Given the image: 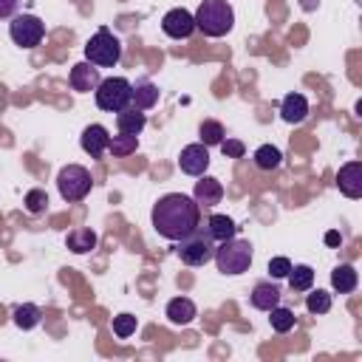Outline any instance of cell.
Instances as JSON below:
<instances>
[{
    "mask_svg": "<svg viewBox=\"0 0 362 362\" xmlns=\"http://www.w3.org/2000/svg\"><path fill=\"white\" fill-rule=\"evenodd\" d=\"M153 229L164 238V240H181L187 235H192L201 226V206L192 201V195L184 192H167L153 204L150 212Z\"/></svg>",
    "mask_w": 362,
    "mask_h": 362,
    "instance_id": "cell-1",
    "label": "cell"
},
{
    "mask_svg": "<svg viewBox=\"0 0 362 362\" xmlns=\"http://www.w3.org/2000/svg\"><path fill=\"white\" fill-rule=\"evenodd\" d=\"M192 17H195V28L212 40L226 37L235 28V11L226 0H201Z\"/></svg>",
    "mask_w": 362,
    "mask_h": 362,
    "instance_id": "cell-2",
    "label": "cell"
},
{
    "mask_svg": "<svg viewBox=\"0 0 362 362\" xmlns=\"http://www.w3.org/2000/svg\"><path fill=\"white\" fill-rule=\"evenodd\" d=\"M252 257H255V249H252V243L243 240V238H229V240H223V243H215V255H212L218 272H221V274H232V277L249 272Z\"/></svg>",
    "mask_w": 362,
    "mask_h": 362,
    "instance_id": "cell-3",
    "label": "cell"
},
{
    "mask_svg": "<svg viewBox=\"0 0 362 362\" xmlns=\"http://www.w3.org/2000/svg\"><path fill=\"white\" fill-rule=\"evenodd\" d=\"M85 59L96 68H113L122 59V40L110 28H99L85 42Z\"/></svg>",
    "mask_w": 362,
    "mask_h": 362,
    "instance_id": "cell-4",
    "label": "cell"
},
{
    "mask_svg": "<svg viewBox=\"0 0 362 362\" xmlns=\"http://www.w3.org/2000/svg\"><path fill=\"white\" fill-rule=\"evenodd\" d=\"M57 189H59V198L65 204H76V201H82V198L90 195L93 178L88 173V167H82V164H65L57 173Z\"/></svg>",
    "mask_w": 362,
    "mask_h": 362,
    "instance_id": "cell-5",
    "label": "cell"
},
{
    "mask_svg": "<svg viewBox=\"0 0 362 362\" xmlns=\"http://www.w3.org/2000/svg\"><path fill=\"white\" fill-rule=\"evenodd\" d=\"M130 88L133 82L124 79V76H107L96 85L93 90V99H96V107L105 110V113H119L122 107L130 105Z\"/></svg>",
    "mask_w": 362,
    "mask_h": 362,
    "instance_id": "cell-6",
    "label": "cell"
},
{
    "mask_svg": "<svg viewBox=\"0 0 362 362\" xmlns=\"http://www.w3.org/2000/svg\"><path fill=\"white\" fill-rule=\"evenodd\" d=\"M8 37L20 48H37L45 37V23L37 14H28V11L14 14L11 23H8Z\"/></svg>",
    "mask_w": 362,
    "mask_h": 362,
    "instance_id": "cell-7",
    "label": "cell"
},
{
    "mask_svg": "<svg viewBox=\"0 0 362 362\" xmlns=\"http://www.w3.org/2000/svg\"><path fill=\"white\" fill-rule=\"evenodd\" d=\"M175 252H178L181 263H187V266H204L215 255V240L198 226L192 235H187V238L178 240V249Z\"/></svg>",
    "mask_w": 362,
    "mask_h": 362,
    "instance_id": "cell-8",
    "label": "cell"
},
{
    "mask_svg": "<svg viewBox=\"0 0 362 362\" xmlns=\"http://www.w3.org/2000/svg\"><path fill=\"white\" fill-rule=\"evenodd\" d=\"M161 31H164L170 40H187V37H192V31H195V17H192V11H187V8H170V11L161 17Z\"/></svg>",
    "mask_w": 362,
    "mask_h": 362,
    "instance_id": "cell-9",
    "label": "cell"
},
{
    "mask_svg": "<svg viewBox=\"0 0 362 362\" xmlns=\"http://www.w3.org/2000/svg\"><path fill=\"white\" fill-rule=\"evenodd\" d=\"M178 167H181V173H187V175H195V178L204 175V173L209 170V147H204L201 141L181 147Z\"/></svg>",
    "mask_w": 362,
    "mask_h": 362,
    "instance_id": "cell-10",
    "label": "cell"
},
{
    "mask_svg": "<svg viewBox=\"0 0 362 362\" xmlns=\"http://www.w3.org/2000/svg\"><path fill=\"white\" fill-rule=\"evenodd\" d=\"M337 189L345 198H362V161H348L337 173Z\"/></svg>",
    "mask_w": 362,
    "mask_h": 362,
    "instance_id": "cell-11",
    "label": "cell"
},
{
    "mask_svg": "<svg viewBox=\"0 0 362 362\" xmlns=\"http://www.w3.org/2000/svg\"><path fill=\"white\" fill-rule=\"evenodd\" d=\"M107 141H110V133L105 124H88L79 136V147L90 156V158H102L105 150H107Z\"/></svg>",
    "mask_w": 362,
    "mask_h": 362,
    "instance_id": "cell-12",
    "label": "cell"
},
{
    "mask_svg": "<svg viewBox=\"0 0 362 362\" xmlns=\"http://www.w3.org/2000/svg\"><path fill=\"white\" fill-rule=\"evenodd\" d=\"M71 88L76 90V93H90V90H96V85L102 82V74H99V68L96 65H90L88 59L85 62H76L74 68H71Z\"/></svg>",
    "mask_w": 362,
    "mask_h": 362,
    "instance_id": "cell-13",
    "label": "cell"
},
{
    "mask_svg": "<svg viewBox=\"0 0 362 362\" xmlns=\"http://www.w3.org/2000/svg\"><path fill=\"white\" fill-rule=\"evenodd\" d=\"M221 198H223V184L218 178L206 175V173L198 175L195 189H192V201L198 206H215V204H221Z\"/></svg>",
    "mask_w": 362,
    "mask_h": 362,
    "instance_id": "cell-14",
    "label": "cell"
},
{
    "mask_svg": "<svg viewBox=\"0 0 362 362\" xmlns=\"http://www.w3.org/2000/svg\"><path fill=\"white\" fill-rule=\"evenodd\" d=\"M280 297H283V291H280V286L272 283V280H260V283H255L252 291H249V303H252V308H257V311L274 308V305L280 303Z\"/></svg>",
    "mask_w": 362,
    "mask_h": 362,
    "instance_id": "cell-15",
    "label": "cell"
},
{
    "mask_svg": "<svg viewBox=\"0 0 362 362\" xmlns=\"http://www.w3.org/2000/svg\"><path fill=\"white\" fill-rule=\"evenodd\" d=\"M308 116V99L303 93H286L280 102V119L286 124H300Z\"/></svg>",
    "mask_w": 362,
    "mask_h": 362,
    "instance_id": "cell-16",
    "label": "cell"
},
{
    "mask_svg": "<svg viewBox=\"0 0 362 362\" xmlns=\"http://www.w3.org/2000/svg\"><path fill=\"white\" fill-rule=\"evenodd\" d=\"M164 314H167V320H170L173 325H189V322L198 317V308H195V303H192L189 297H173V300L167 303Z\"/></svg>",
    "mask_w": 362,
    "mask_h": 362,
    "instance_id": "cell-17",
    "label": "cell"
},
{
    "mask_svg": "<svg viewBox=\"0 0 362 362\" xmlns=\"http://www.w3.org/2000/svg\"><path fill=\"white\" fill-rule=\"evenodd\" d=\"M144 124H147V116H144V110H139L136 105H127V107H122V110L116 113V127H119V133L139 136V133L144 130Z\"/></svg>",
    "mask_w": 362,
    "mask_h": 362,
    "instance_id": "cell-18",
    "label": "cell"
},
{
    "mask_svg": "<svg viewBox=\"0 0 362 362\" xmlns=\"http://www.w3.org/2000/svg\"><path fill=\"white\" fill-rule=\"evenodd\" d=\"M96 243H99V238H96V232H93L90 226H76V229H71L68 238H65V246H68L74 255H88V252L96 249Z\"/></svg>",
    "mask_w": 362,
    "mask_h": 362,
    "instance_id": "cell-19",
    "label": "cell"
},
{
    "mask_svg": "<svg viewBox=\"0 0 362 362\" xmlns=\"http://www.w3.org/2000/svg\"><path fill=\"white\" fill-rule=\"evenodd\" d=\"M158 102V88L153 79H136V85L130 88V105H136L139 110H150Z\"/></svg>",
    "mask_w": 362,
    "mask_h": 362,
    "instance_id": "cell-20",
    "label": "cell"
},
{
    "mask_svg": "<svg viewBox=\"0 0 362 362\" xmlns=\"http://www.w3.org/2000/svg\"><path fill=\"white\" fill-rule=\"evenodd\" d=\"M356 286H359V274H356V269L351 263L334 266V272H331V288L337 294H351Z\"/></svg>",
    "mask_w": 362,
    "mask_h": 362,
    "instance_id": "cell-21",
    "label": "cell"
},
{
    "mask_svg": "<svg viewBox=\"0 0 362 362\" xmlns=\"http://www.w3.org/2000/svg\"><path fill=\"white\" fill-rule=\"evenodd\" d=\"M204 232H206V235H209L215 243H223V240L235 238L238 226H235V221H232L229 215H212V218L204 223Z\"/></svg>",
    "mask_w": 362,
    "mask_h": 362,
    "instance_id": "cell-22",
    "label": "cell"
},
{
    "mask_svg": "<svg viewBox=\"0 0 362 362\" xmlns=\"http://www.w3.org/2000/svg\"><path fill=\"white\" fill-rule=\"evenodd\" d=\"M11 317H14V325H17V328L31 331V328H37V325H40L42 311H40V305H34V303H20V305H14Z\"/></svg>",
    "mask_w": 362,
    "mask_h": 362,
    "instance_id": "cell-23",
    "label": "cell"
},
{
    "mask_svg": "<svg viewBox=\"0 0 362 362\" xmlns=\"http://www.w3.org/2000/svg\"><path fill=\"white\" fill-rule=\"evenodd\" d=\"M252 158H255V167L263 170V173H274V170L283 164V153H280L274 144H260Z\"/></svg>",
    "mask_w": 362,
    "mask_h": 362,
    "instance_id": "cell-24",
    "label": "cell"
},
{
    "mask_svg": "<svg viewBox=\"0 0 362 362\" xmlns=\"http://www.w3.org/2000/svg\"><path fill=\"white\" fill-rule=\"evenodd\" d=\"M139 150V136H130V133H119V136H110L107 141V153L113 158H127Z\"/></svg>",
    "mask_w": 362,
    "mask_h": 362,
    "instance_id": "cell-25",
    "label": "cell"
},
{
    "mask_svg": "<svg viewBox=\"0 0 362 362\" xmlns=\"http://www.w3.org/2000/svg\"><path fill=\"white\" fill-rule=\"evenodd\" d=\"M198 139H201L204 147H218V144L226 139V130H223L221 122H215V119H204V122L198 124Z\"/></svg>",
    "mask_w": 362,
    "mask_h": 362,
    "instance_id": "cell-26",
    "label": "cell"
},
{
    "mask_svg": "<svg viewBox=\"0 0 362 362\" xmlns=\"http://www.w3.org/2000/svg\"><path fill=\"white\" fill-rule=\"evenodd\" d=\"M286 280H288L291 291H308L314 286V269L308 263H297V266H291Z\"/></svg>",
    "mask_w": 362,
    "mask_h": 362,
    "instance_id": "cell-27",
    "label": "cell"
},
{
    "mask_svg": "<svg viewBox=\"0 0 362 362\" xmlns=\"http://www.w3.org/2000/svg\"><path fill=\"white\" fill-rule=\"evenodd\" d=\"M269 322H272V331H277V334H288V331L294 328L297 317H294L291 308H286V305L277 303L274 308H269Z\"/></svg>",
    "mask_w": 362,
    "mask_h": 362,
    "instance_id": "cell-28",
    "label": "cell"
},
{
    "mask_svg": "<svg viewBox=\"0 0 362 362\" xmlns=\"http://www.w3.org/2000/svg\"><path fill=\"white\" fill-rule=\"evenodd\" d=\"M305 311L308 314H328L331 311V294L325 288H308V294H305Z\"/></svg>",
    "mask_w": 362,
    "mask_h": 362,
    "instance_id": "cell-29",
    "label": "cell"
},
{
    "mask_svg": "<svg viewBox=\"0 0 362 362\" xmlns=\"http://www.w3.org/2000/svg\"><path fill=\"white\" fill-rule=\"evenodd\" d=\"M23 204H25V212L28 215H42L48 209V192L40 189V187H34V189L25 192V201Z\"/></svg>",
    "mask_w": 362,
    "mask_h": 362,
    "instance_id": "cell-30",
    "label": "cell"
},
{
    "mask_svg": "<svg viewBox=\"0 0 362 362\" xmlns=\"http://www.w3.org/2000/svg\"><path fill=\"white\" fill-rule=\"evenodd\" d=\"M136 317L133 314H127V311H122V314H116L113 317V334L119 337V339H127V337H133L136 334Z\"/></svg>",
    "mask_w": 362,
    "mask_h": 362,
    "instance_id": "cell-31",
    "label": "cell"
},
{
    "mask_svg": "<svg viewBox=\"0 0 362 362\" xmlns=\"http://www.w3.org/2000/svg\"><path fill=\"white\" fill-rule=\"evenodd\" d=\"M288 272H291V260H288V257L277 255V257L269 260V274H272V280H283V277H288Z\"/></svg>",
    "mask_w": 362,
    "mask_h": 362,
    "instance_id": "cell-32",
    "label": "cell"
},
{
    "mask_svg": "<svg viewBox=\"0 0 362 362\" xmlns=\"http://www.w3.org/2000/svg\"><path fill=\"white\" fill-rule=\"evenodd\" d=\"M218 147H221V153H223L226 158H243V156H246V144H243L240 139H223Z\"/></svg>",
    "mask_w": 362,
    "mask_h": 362,
    "instance_id": "cell-33",
    "label": "cell"
},
{
    "mask_svg": "<svg viewBox=\"0 0 362 362\" xmlns=\"http://www.w3.org/2000/svg\"><path fill=\"white\" fill-rule=\"evenodd\" d=\"M20 8V0H0V20H11Z\"/></svg>",
    "mask_w": 362,
    "mask_h": 362,
    "instance_id": "cell-34",
    "label": "cell"
},
{
    "mask_svg": "<svg viewBox=\"0 0 362 362\" xmlns=\"http://www.w3.org/2000/svg\"><path fill=\"white\" fill-rule=\"evenodd\" d=\"M325 243L328 246H339L342 243V235L339 232H325Z\"/></svg>",
    "mask_w": 362,
    "mask_h": 362,
    "instance_id": "cell-35",
    "label": "cell"
}]
</instances>
